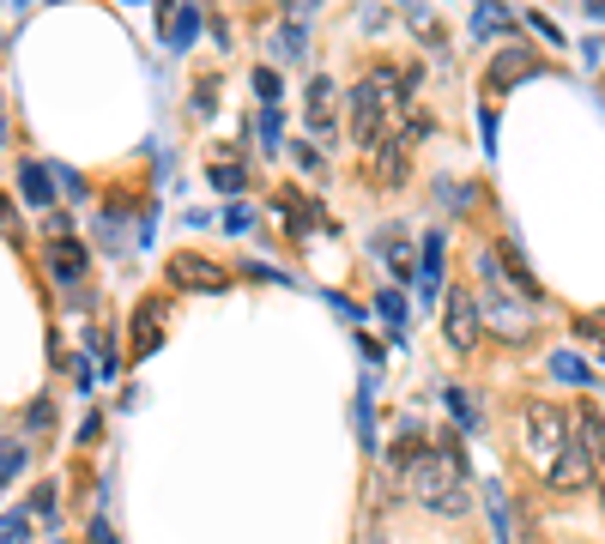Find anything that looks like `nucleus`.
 Instances as JSON below:
<instances>
[{
    "mask_svg": "<svg viewBox=\"0 0 605 544\" xmlns=\"http://www.w3.org/2000/svg\"><path fill=\"white\" fill-rule=\"evenodd\" d=\"M170 279L182 291H224V285H230V272H224L218 260H206V255H176L170 260Z\"/></svg>",
    "mask_w": 605,
    "mask_h": 544,
    "instance_id": "obj_7",
    "label": "nucleus"
},
{
    "mask_svg": "<svg viewBox=\"0 0 605 544\" xmlns=\"http://www.w3.org/2000/svg\"><path fill=\"white\" fill-rule=\"evenodd\" d=\"M158 339H164V303H152V309H140V321H133V351H158Z\"/></svg>",
    "mask_w": 605,
    "mask_h": 544,
    "instance_id": "obj_11",
    "label": "nucleus"
},
{
    "mask_svg": "<svg viewBox=\"0 0 605 544\" xmlns=\"http://www.w3.org/2000/svg\"><path fill=\"white\" fill-rule=\"evenodd\" d=\"M369 169H376V181H406V140H388Z\"/></svg>",
    "mask_w": 605,
    "mask_h": 544,
    "instance_id": "obj_12",
    "label": "nucleus"
},
{
    "mask_svg": "<svg viewBox=\"0 0 605 544\" xmlns=\"http://www.w3.org/2000/svg\"><path fill=\"white\" fill-rule=\"evenodd\" d=\"M25 532H31L25 515H7V520H0V544H25Z\"/></svg>",
    "mask_w": 605,
    "mask_h": 544,
    "instance_id": "obj_23",
    "label": "nucleus"
},
{
    "mask_svg": "<svg viewBox=\"0 0 605 544\" xmlns=\"http://www.w3.org/2000/svg\"><path fill=\"white\" fill-rule=\"evenodd\" d=\"M290 152H297V164H302V169H321V152H316V145H309V140H297V145H290Z\"/></svg>",
    "mask_w": 605,
    "mask_h": 544,
    "instance_id": "obj_26",
    "label": "nucleus"
},
{
    "mask_svg": "<svg viewBox=\"0 0 605 544\" xmlns=\"http://www.w3.org/2000/svg\"><path fill=\"white\" fill-rule=\"evenodd\" d=\"M406 25H412V31H418V37H424V43H442V19H436V13H430V7H412V13H406Z\"/></svg>",
    "mask_w": 605,
    "mask_h": 544,
    "instance_id": "obj_19",
    "label": "nucleus"
},
{
    "mask_svg": "<svg viewBox=\"0 0 605 544\" xmlns=\"http://www.w3.org/2000/svg\"><path fill=\"white\" fill-rule=\"evenodd\" d=\"M442 230H430V236H424V297H430L436 303V285H442Z\"/></svg>",
    "mask_w": 605,
    "mask_h": 544,
    "instance_id": "obj_13",
    "label": "nucleus"
},
{
    "mask_svg": "<svg viewBox=\"0 0 605 544\" xmlns=\"http://www.w3.org/2000/svg\"><path fill=\"white\" fill-rule=\"evenodd\" d=\"M442 400H448V412L461 417V424H466V429H478V405H473V393H466V388H448V393H442Z\"/></svg>",
    "mask_w": 605,
    "mask_h": 544,
    "instance_id": "obj_18",
    "label": "nucleus"
},
{
    "mask_svg": "<svg viewBox=\"0 0 605 544\" xmlns=\"http://www.w3.org/2000/svg\"><path fill=\"white\" fill-rule=\"evenodd\" d=\"M442 333H448V345L454 351H473L478 345V297L473 291H448V303H442Z\"/></svg>",
    "mask_w": 605,
    "mask_h": 544,
    "instance_id": "obj_5",
    "label": "nucleus"
},
{
    "mask_svg": "<svg viewBox=\"0 0 605 544\" xmlns=\"http://www.w3.org/2000/svg\"><path fill=\"white\" fill-rule=\"evenodd\" d=\"M485 502H490V520H497V544H514V527H509V508H502L497 484H485Z\"/></svg>",
    "mask_w": 605,
    "mask_h": 544,
    "instance_id": "obj_17",
    "label": "nucleus"
},
{
    "mask_svg": "<svg viewBox=\"0 0 605 544\" xmlns=\"http://www.w3.org/2000/svg\"><path fill=\"white\" fill-rule=\"evenodd\" d=\"M158 19H164V37L182 49V43H194V31H200V13L194 7H158Z\"/></svg>",
    "mask_w": 605,
    "mask_h": 544,
    "instance_id": "obj_9",
    "label": "nucleus"
},
{
    "mask_svg": "<svg viewBox=\"0 0 605 544\" xmlns=\"http://www.w3.org/2000/svg\"><path fill=\"white\" fill-rule=\"evenodd\" d=\"M31 515H55V484H43V490L31 496Z\"/></svg>",
    "mask_w": 605,
    "mask_h": 544,
    "instance_id": "obj_27",
    "label": "nucleus"
},
{
    "mask_svg": "<svg viewBox=\"0 0 605 544\" xmlns=\"http://www.w3.org/2000/svg\"><path fill=\"white\" fill-rule=\"evenodd\" d=\"M478 272H485V297H478V327L497 339H509V345H526L533 339V303H521L514 291L497 285V255H478Z\"/></svg>",
    "mask_w": 605,
    "mask_h": 544,
    "instance_id": "obj_3",
    "label": "nucleus"
},
{
    "mask_svg": "<svg viewBox=\"0 0 605 544\" xmlns=\"http://www.w3.org/2000/svg\"><path fill=\"white\" fill-rule=\"evenodd\" d=\"M25 424H31V429H49V424H55V405H49V400H37V405L25 412Z\"/></svg>",
    "mask_w": 605,
    "mask_h": 544,
    "instance_id": "obj_24",
    "label": "nucleus"
},
{
    "mask_svg": "<svg viewBox=\"0 0 605 544\" xmlns=\"http://www.w3.org/2000/svg\"><path fill=\"white\" fill-rule=\"evenodd\" d=\"M551 376H557V381H588V363L569 357V351H557V357H551Z\"/></svg>",
    "mask_w": 605,
    "mask_h": 544,
    "instance_id": "obj_20",
    "label": "nucleus"
},
{
    "mask_svg": "<svg viewBox=\"0 0 605 544\" xmlns=\"http://www.w3.org/2000/svg\"><path fill=\"white\" fill-rule=\"evenodd\" d=\"M254 91H261L266 104H273V97H278V73H266V67H261V73H254Z\"/></svg>",
    "mask_w": 605,
    "mask_h": 544,
    "instance_id": "obj_28",
    "label": "nucleus"
},
{
    "mask_svg": "<svg viewBox=\"0 0 605 544\" xmlns=\"http://www.w3.org/2000/svg\"><path fill=\"white\" fill-rule=\"evenodd\" d=\"M92 544H116V532H109L104 520H92Z\"/></svg>",
    "mask_w": 605,
    "mask_h": 544,
    "instance_id": "obj_30",
    "label": "nucleus"
},
{
    "mask_svg": "<svg viewBox=\"0 0 605 544\" xmlns=\"http://www.w3.org/2000/svg\"><path fill=\"white\" fill-rule=\"evenodd\" d=\"M333 79H309V128L316 133H333Z\"/></svg>",
    "mask_w": 605,
    "mask_h": 544,
    "instance_id": "obj_10",
    "label": "nucleus"
},
{
    "mask_svg": "<svg viewBox=\"0 0 605 544\" xmlns=\"http://www.w3.org/2000/svg\"><path fill=\"white\" fill-rule=\"evenodd\" d=\"M600 502H605V478H600Z\"/></svg>",
    "mask_w": 605,
    "mask_h": 544,
    "instance_id": "obj_32",
    "label": "nucleus"
},
{
    "mask_svg": "<svg viewBox=\"0 0 605 544\" xmlns=\"http://www.w3.org/2000/svg\"><path fill=\"white\" fill-rule=\"evenodd\" d=\"M521 441H526V453H533V460H545V466H551L557 453H564V441H569V417L557 412L551 400L526 405V412H521Z\"/></svg>",
    "mask_w": 605,
    "mask_h": 544,
    "instance_id": "obj_4",
    "label": "nucleus"
},
{
    "mask_svg": "<svg viewBox=\"0 0 605 544\" xmlns=\"http://www.w3.org/2000/svg\"><path fill=\"white\" fill-rule=\"evenodd\" d=\"M261 140H266V145H278V116H273V109L261 116Z\"/></svg>",
    "mask_w": 605,
    "mask_h": 544,
    "instance_id": "obj_29",
    "label": "nucleus"
},
{
    "mask_svg": "<svg viewBox=\"0 0 605 544\" xmlns=\"http://www.w3.org/2000/svg\"><path fill=\"white\" fill-rule=\"evenodd\" d=\"M19 188H25L31 206H49V200H55V181H49V169H43V164H25V169H19Z\"/></svg>",
    "mask_w": 605,
    "mask_h": 544,
    "instance_id": "obj_15",
    "label": "nucleus"
},
{
    "mask_svg": "<svg viewBox=\"0 0 605 544\" xmlns=\"http://www.w3.org/2000/svg\"><path fill=\"white\" fill-rule=\"evenodd\" d=\"M19 466H25V448H19V441H0V484L13 478Z\"/></svg>",
    "mask_w": 605,
    "mask_h": 544,
    "instance_id": "obj_22",
    "label": "nucleus"
},
{
    "mask_svg": "<svg viewBox=\"0 0 605 544\" xmlns=\"http://www.w3.org/2000/svg\"><path fill=\"white\" fill-rule=\"evenodd\" d=\"M49 267H55V279H80V272H85V248L61 236V243L49 248Z\"/></svg>",
    "mask_w": 605,
    "mask_h": 544,
    "instance_id": "obj_16",
    "label": "nucleus"
},
{
    "mask_svg": "<svg viewBox=\"0 0 605 544\" xmlns=\"http://www.w3.org/2000/svg\"><path fill=\"white\" fill-rule=\"evenodd\" d=\"M581 333H605V315H581Z\"/></svg>",
    "mask_w": 605,
    "mask_h": 544,
    "instance_id": "obj_31",
    "label": "nucleus"
},
{
    "mask_svg": "<svg viewBox=\"0 0 605 544\" xmlns=\"http://www.w3.org/2000/svg\"><path fill=\"white\" fill-rule=\"evenodd\" d=\"M382 315H388V321H406V303H400V291H382Z\"/></svg>",
    "mask_w": 605,
    "mask_h": 544,
    "instance_id": "obj_25",
    "label": "nucleus"
},
{
    "mask_svg": "<svg viewBox=\"0 0 605 544\" xmlns=\"http://www.w3.org/2000/svg\"><path fill=\"white\" fill-rule=\"evenodd\" d=\"M576 441L593 453V460H605V424H600V412H588V405L576 412Z\"/></svg>",
    "mask_w": 605,
    "mask_h": 544,
    "instance_id": "obj_14",
    "label": "nucleus"
},
{
    "mask_svg": "<svg viewBox=\"0 0 605 544\" xmlns=\"http://www.w3.org/2000/svg\"><path fill=\"white\" fill-rule=\"evenodd\" d=\"M593 466H600V460H593V453L581 448L576 436H569L564 453L545 466V478H551V490H588V484H593Z\"/></svg>",
    "mask_w": 605,
    "mask_h": 544,
    "instance_id": "obj_6",
    "label": "nucleus"
},
{
    "mask_svg": "<svg viewBox=\"0 0 605 544\" xmlns=\"http://www.w3.org/2000/svg\"><path fill=\"white\" fill-rule=\"evenodd\" d=\"M400 109H406V85H400L388 67H369L352 91V140L364 145V152H382V145L394 140L388 128H394Z\"/></svg>",
    "mask_w": 605,
    "mask_h": 544,
    "instance_id": "obj_2",
    "label": "nucleus"
},
{
    "mask_svg": "<svg viewBox=\"0 0 605 544\" xmlns=\"http://www.w3.org/2000/svg\"><path fill=\"white\" fill-rule=\"evenodd\" d=\"M526 73H539V61H533V55H526V49H502L497 61H490V85H497V91L521 85Z\"/></svg>",
    "mask_w": 605,
    "mask_h": 544,
    "instance_id": "obj_8",
    "label": "nucleus"
},
{
    "mask_svg": "<svg viewBox=\"0 0 605 544\" xmlns=\"http://www.w3.org/2000/svg\"><path fill=\"white\" fill-rule=\"evenodd\" d=\"M406 490L418 496L430 515H466L473 508V478H466L461 466V448H454V436H436V448H418L406 466Z\"/></svg>",
    "mask_w": 605,
    "mask_h": 544,
    "instance_id": "obj_1",
    "label": "nucleus"
},
{
    "mask_svg": "<svg viewBox=\"0 0 605 544\" xmlns=\"http://www.w3.org/2000/svg\"><path fill=\"white\" fill-rule=\"evenodd\" d=\"M212 188H218V194H237V188H242V169H237V164H212Z\"/></svg>",
    "mask_w": 605,
    "mask_h": 544,
    "instance_id": "obj_21",
    "label": "nucleus"
}]
</instances>
